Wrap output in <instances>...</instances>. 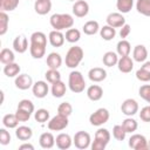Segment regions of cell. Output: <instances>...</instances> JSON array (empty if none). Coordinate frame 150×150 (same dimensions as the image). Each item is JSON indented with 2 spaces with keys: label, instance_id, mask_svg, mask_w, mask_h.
Masks as SVG:
<instances>
[{
  "label": "cell",
  "instance_id": "ffe728a7",
  "mask_svg": "<svg viewBox=\"0 0 150 150\" xmlns=\"http://www.w3.org/2000/svg\"><path fill=\"white\" fill-rule=\"evenodd\" d=\"M46 63H47V67L49 69H59L62 66V57L59 53L52 52L47 55Z\"/></svg>",
  "mask_w": 150,
  "mask_h": 150
},
{
  "label": "cell",
  "instance_id": "8992f818",
  "mask_svg": "<svg viewBox=\"0 0 150 150\" xmlns=\"http://www.w3.org/2000/svg\"><path fill=\"white\" fill-rule=\"evenodd\" d=\"M73 144L80 150L88 149L91 145V137L87 131H77L73 137Z\"/></svg>",
  "mask_w": 150,
  "mask_h": 150
},
{
  "label": "cell",
  "instance_id": "ac0fdd59",
  "mask_svg": "<svg viewBox=\"0 0 150 150\" xmlns=\"http://www.w3.org/2000/svg\"><path fill=\"white\" fill-rule=\"evenodd\" d=\"M132 59L136 62H144L148 59V49L144 45H137L132 49Z\"/></svg>",
  "mask_w": 150,
  "mask_h": 150
},
{
  "label": "cell",
  "instance_id": "b9f144b4",
  "mask_svg": "<svg viewBox=\"0 0 150 150\" xmlns=\"http://www.w3.org/2000/svg\"><path fill=\"white\" fill-rule=\"evenodd\" d=\"M112 137L116 141H124L127 137V131L122 127V124H116L112 128Z\"/></svg>",
  "mask_w": 150,
  "mask_h": 150
},
{
  "label": "cell",
  "instance_id": "2e32d148",
  "mask_svg": "<svg viewBox=\"0 0 150 150\" xmlns=\"http://www.w3.org/2000/svg\"><path fill=\"white\" fill-rule=\"evenodd\" d=\"M55 144L56 146L60 149V150H67L73 144V138L70 137V135L68 134H64V132H61L56 136L55 138Z\"/></svg>",
  "mask_w": 150,
  "mask_h": 150
},
{
  "label": "cell",
  "instance_id": "30bf717a",
  "mask_svg": "<svg viewBox=\"0 0 150 150\" xmlns=\"http://www.w3.org/2000/svg\"><path fill=\"white\" fill-rule=\"evenodd\" d=\"M14 84L20 90H27L32 88L34 83H33V79L28 74H19L14 80Z\"/></svg>",
  "mask_w": 150,
  "mask_h": 150
},
{
  "label": "cell",
  "instance_id": "f5cc1de1",
  "mask_svg": "<svg viewBox=\"0 0 150 150\" xmlns=\"http://www.w3.org/2000/svg\"><path fill=\"white\" fill-rule=\"evenodd\" d=\"M105 146H107L105 143H103V142H101L98 139H95V138H94V141L91 142V145H90V148L93 150H104Z\"/></svg>",
  "mask_w": 150,
  "mask_h": 150
},
{
  "label": "cell",
  "instance_id": "603a6c76",
  "mask_svg": "<svg viewBox=\"0 0 150 150\" xmlns=\"http://www.w3.org/2000/svg\"><path fill=\"white\" fill-rule=\"evenodd\" d=\"M15 136H16L18 139L26 142V141H29L32 138L33 130L27 125H20L15 129Z\"/></svg>",
  "mask_w": 150,
  "mask_h": 150
},
{
  "label": "cell",
  "instance_id": "5bb4252c",
  "mask_svg": "<svg viewBox=\"0 0 150 150\" xmlns=\"http://www.w3.org/2000/svg\"><path fill=\"white\" fill-rule=\"evenodd\" d=\"M117 68L121 73L128 74L134 69V59H131L129 55L128 56H120L118 62H117Z\"/></svg>",
  "mask_w": 150,
  "mask_h": 150
},
{
  "label": "cell",
  "instance_id": "d6a6232c",
  "mask_svg": "<svg viewBox=\"0 0 150 150\" xmlns=\"http://www.w3.org/2000/svg\"><path fill=\"white\" fill-rule=\"evenodd\" d=\"M134 7V0H116V8L120 13L127 14Z\"/></svg>",
  "mask_w": 150,
  "mask_h": 150
},
{
  "label": "cell",
  "instance_id": "3957f363",
  "mask_svg": "<svg viewBox=\"0 0 150 150\" xmlns=\"http://www.w3.org/2000/svg\"><path fill=\"white\" fill-rule=\"evenodd\" d=\"M68 87H69L70 91H73L75 94H80V93L84 91L86 81H84V77L81 71H79V70L70 71L69 76H68Z\"/></svg>",
  "mask_w": 150,
  "mask_h": 150
},
{
  "label": "cell",
  "instance_id": "6f0895ef",
  "mask_svg": "<svg viewBox=\"0 0 150 150\" xmlns=\"http://www.w3.org/2000/svg\"><path fill=\"white\" fill-rule=\"evenodd\" d=\"M69 1H76V0H69Z\"/></svg>",
  "mask_w": 150,
  "mask_h": 150
},
{
  "label": "cell",
  "instance_id": "9f6ffc18",
  "mask_svg": "<svg viewBox=\"0 0 150 150\" xmlns=\"http://www.w3.org/2000/svg\"><path fill=\"white\" fill-rule=\"evenodd\" d=\"M148 144H149V149H150V139L148 141Z\"/></svg>",
  "mask_w": 150,
  "mask_h": 150
},
{
  "label": "cell",
  "instance_id": "ee69618b",
  "mask_svg": "<svg viewBox=\"0 0 150 150\" xmlns=\"http://www.w3.org/2000/svg\"><path fill=\"white\" fill-rule=\"evenodd\" d=\"M71 112H73V105L69 102H62L57 107V114H60V115L69 117L71 115Z\"/></svg>",
  "mask_w": 150,
  "mask_h": 150
},
{
  "label": "cell",
  "instance_id": "cb8c5ba5",
  "mask_svg": "<svg viewBox=\"0 0 150 150\" xmlns=\"http://www.w3.org/2000/svg\"><path fill=\"white\" fill-rule=\"evenodd\" d=\"M66 91H67L66 83H63L61 80L52 84L50 93H52V95H53L54 97H56V98H61V97H63V96H64Z\"/></svg>",
  "mask_w": 150,
  "mask_h": 150
},
{
  "label": "cell",
  "instance_id": "4dcf8cb0",
  "mask_svg": "<svg viewBox=\"0 0 150 150\" xmlns=\"http://www.w3.org/2000/svg\"><path fill=\"white\" fill-rule=\"evenodd\" d=\"M100 36L104 40V41H110L116 36V28L105 25L102 28H100Z\"/></svg>",
  "mask_w": 150,
  "mask_h": 150
},
{
  "label": "cell",
  "instance_id": "8fae6325",
  "mask_svg": "<svg viewBox=\"0 0 150 150\" xmlns=\"http://www.w3.org/2000/svg\"><path fill=\"white\" fill-rule=\"evenodd\" d=\"M105 21H107V25L114 28H121L123 25H125V18L120 12H114V13L108 14Z\"/></svg>",
  "mask_w": 150,
  "mask_h": 150
},
{
  "label": "cell",
  "instance_id": "60d3db41",
  "mask_svg": "<svg viewBox=\"0 0 150 150\" xmlns=\"http://www.w3.org/2000/svg\"><path fill=\"white\" fill-rule=\"evenodd\" d=\"M45 77H46L47 82L53 84V83H55V82L61 80V74H60L59 69H48L45 73Z\"/></svg>",
  "mask_w": 150,
  "mask_h": 150
},
{
  "label": "cell",
  "instance_id": "f35d334b",
  "mask_svg": "<svg viewBox=\"0 0 150 150\" xmlns=\"http://www.w3.org/2000/svg\"><path fill=\"white\" fill-rule=\"evenodd\" d=\"M34 118L36 122L39 123H45V122H48L50 120V114L47 109H38L35 112H34Z\"/></svg>",
  "mask_w": 150,
  "mask_h": 150
},
{
  "label": "cell",
  "instance_id": "e575fe53",
  "mask_svg": "<svg viewBox=\"0 0 150 150\" xmlns=\"http://www.w3.org/2000/svg\"><path fill=\"white\" fill-rule=\"evenodd\" d=\"M136 9L144 16H150V0H137Z\"/></svg>",
  "mask_w": 150,
  "mask_h": 150
},
{
  "label": "cell",
  "instance_id": "7c38bea8",
  "mask_svg": "<svg viewBox=\"0 0 150 150\" xmlns=\"http://www.w3.org/2000/svg\"><path fill=\"white\" fill-rule=\"evenodd\" d=\"M32 91L36 98H43L47 96L49 91V87L46 81H36L32 87Z\"/></svg>",
  "mask_w": 150,
  "mask_h": 150
},
{
  "label": "cell",
  "instance_id": "836d02e7",
  "mask_svg": "<svg viewBox=\"0 0 150 150\" xmlns=\"http://www.w3.org/2000/svg\"><path fill=\"white\" fill-rule=\"evenodd\" d=\"M15 61V55L14 52L9 48H4L0 52V62L4 64H8Z\"/></svg>",
  "mask_w": 150,
  "mask_h": 150
},
{
  "label": "cell",
  "instance_id": "6da1fadb",
  "mask_svg": "<svg viewBox=\"0 0 150 150\" xmlns=\"http://www.w3.org/2000/svg\"><path fill=\"white\" fill-rule=\"evenodd\" d=\"M49 23L55 30L69 29L74 25V18L68 13H55L50 16Z\"/></svg>",
  "mask_w": 150,
  "mask_h": 150
},
{
  "label": "cell",
  "instance_id": "e0dca14e",
  "mask_svg": "<svg viewBox=\"0 0 150 150\" xmlns=\"http://www.w3.org/2000/svg\"><path fill=\"white\" fill-rule=\"evenodd\" d=\"M13 49L19 53V54H23L25 52H27L28 49V40L25 35H18L15 36V39L13 40Z\"/></svg>",
  "mask_w": 150,
  "mask_h": 150
},
{
  "label": "cell",
  "instance_id": "74e56055",
  "mask_svg": "<svg viewBox=\"0 0 150 150\" xmlns=\"http://www.w3.org/2000/svg\"><path fill=\"white\" fill-rule=\"evenodd\" d=\"M94 138L95 139H98V141H101V142H103L105 144H108L110 142L111 135H110V132H109L108 129H105V128H98L97 131L95 132V137Z\"/></svg>",
  "mask_w": 150,
  "mask_h": 150
},
{
  "label": "cell",
  "instance_id": "681fc988",
  "mask_svg": "<svg viewBox=\"0 0 150 150\" xmlns=\"http://www.w3.org/2000/svg\"><path fill=\"white\" fill-rule=\"evenodd\" d=\"M15 115H16V117H18V120H19L20 122H27V121L30 118V115H32V114L28 112V111H26V110H22V109L16 108Z\"/></svg>",
  "mask_w": 150,
  "mask_h": 150
},
{
  "label": "cell",
  "instance_id": "db71d44e",
  "mask_svg": "<svg viewBox=\"0 0 150 150\" xmlns=\"http://www.w3.org/2000/svg\"><path fill=\"white\" fill-rule=\"evenodd\" d=\"M23 149H29V150H34V145L30 143H23L19 146V150H23Z\"/></svg>",
  "mask_w": 150,
  "mask_h": 150
},
{
  "label": "cell",
  "instance_id": "7402d4cb",
  "mask_svg": "<svg viewBox=\"0 0 150 150\" xmlns=\"http://www.w3.org/2000/svg\"><path fill=\"white\" fill-rule=\"evenodd\" d=\"M87 96L90 101H100L103 96V89L98 84H91L87 88Z\"/></svg>",
  "mask_w": 150,
  "mask_h": 150
},
{
  "label": "cell",
  "instance_id": "f907efd6",
  "mask_svg": "<svg viewBox=\"0 0 150 150\" xmlns=\"http://www.w3.org/2000/svg\"><path fill=\"white\" fill-rule=\"evenodd\" d=\"M139 117L143 122H150V105L143 107L139 111Z\"/></svg>",
  "mask_w": 150,
  "mask_h": 150
},
{
  "label": "cell",
  "instance_id": "d6986e66",
  "mask_svg": "<svg viewBox=\"0 0 150 150\" xmlns=\"http://www.w3.org/2000/svg\"><path fill=\"white\" fill-rule=\"evenodd\" d=\"M34 11L39 15H46L52 11V1L50 0H35Z\"/></svg>",
  "mask_w": 150,
  "mask_h": 150
},
{
  "label": "cell",
  "instance_id": "1f68e13d",
  "mask_svg": "<svg viewBox=\"0 0 150 150\" xmlns=\"http://www.w3.org/2000/svg\"><path fill=\"white\" fill-rule=\"evenodd\" d=\"M20 70H21L20 66L18 63H15V62L5 64V67H4V74L7 77H16L20 74Z\"/></svg>",
  "mask_w": 150,
  "mask_h": 150
},
{
  "label": "cell",
  "instance_id": "f546056e",
  "mask_svg": "<svg viewBox=\"0 0 150 150\" xmlns=\"http://www.w3.org/2000/svg\"><path fill=\"white\" fill-rule=\"evenodd\" d=\"M122 127L124 128V130L127 131V134H132L137 130L138 128V123L135 118H132V116H127V118H124L122 121Z\"/></svg>",
  "mask_w": 150,
  "mask_h": 150
},
{
  "label": "cell",
  "instance_id": "8d00e7d4",
  "mask_svg": "<svg viewBox=\"0 0 150 150\" xmlns=\"http://www.w3.org/2000/svg\"><path fill=\"white\" fill-rule=\"evenodd\" d=\"M20 0H0V9L2 12H12L16 9Z\"/></svg>",
  "mask_w": 150,
  "mask_h": 150
},
{
  "label": "cell",
  "instance_id": "c3c4849f",
  "mask_svg": "<svg viewBox=\"0 0 150 150\" xmlns=\"http://www.w3.org/2000/svg\"><path fill=\"white\" fill-rule=\"evenodd\" d=\"M136 79L141 82H149L150 81V73L139 68V69L136 70Z\"/></svg>",
  "mask_w": 150,
  "mask_h": 150
},
{
  "label": "cell",
  "instance_id": "d4e9b609",
  "mask_svg": "<svg viewBox=\"0 0 150 150\" xmlns=\"http://www.w3.org/2000/svg\"><path fill=\"white\" fill-rule=\"evenodd\" d=\"M30 45L34 46H41V47H47V36L42 32H34L30 38H29Z\"/></svg>",
  "mask_w": 150,
  "mask_h": 150
},
{
  "label": "cell",
  "instance_id": "816d5d0a",
  "mask_svg": "<svg viewBox=\"0 0 150 150\" xmlns=\"http://www.w3.org/2000/svg\"><path fill=\"white\" fill-rule=\"evenodd\" d=\"M130 32H131V27H130V25L125 23V25H123V26L121 27V29H120V36H121L122 39H125V38L129 36Z\"/></svg>",
  "mask_w": 150,
  "mask_h": 150
},
{
  "label": "cell",
  "instance_id": "7a4b0ae2",
  "mask_svg": "<svg viewBox=\"0 0 150 150\" xmlns=\"http://www.w3.org/2000/svg\"><path fill=\"white\" fill-rule=\"evenodd\" d=\"M84 57V52L80 46H73L66 53V66L70 69H75Z\"/></svg>",
  "mask_w": 150,
  "mask_h": 150
},
{
  "label": "cell",
  "instance_id": "484cf974",
  "mask_svg": "<svg viewBox=\"0 0 150 150\" xmlns=\"http://www.w3.org/2000/svg\"><path fill=\"white\" fill-rule=\"evenodd\" d=\"M116 53L118 54V56H128L131 53V45L128 40L122 39L121 41L117 42L116 46Z\"/></svg>",
  "mask_w": 150,
  "mask_h": 150
},
{
  "label": "cell",
  "instance_id": "4316f807",
  "mask_svg": "<svg viewBox=\"0 0 150 150\" xmlns=\"http://www.w3.org/2000/svg\"><path fill=\"white\" fill-rule=\"evenodd\" d=\"M19 120L15 114H6L2 117V124L7 129H16L19 125Z\"/></svg>",
  "mask_w": 150,
  "mask_h": 150
},
{
  "label": "cell",
  "instance_id": "bcb514c9",
  "mask_svg": "<svg viewBox=\"0 0 150 150\" xmlns=\"http://www.w3.org/2000/svg\"><path fill=\"white\" fill-rule=\"evenodd\" d=\"M138 95L145 102L150 103V84H143V86H141L139 89H138Z\"/></svg>",
  "mask_w": 150,
  "mask_h": 150
},
{
  "label": "cell",
  "instance_id": "9a60e30c",
  "mask_svg": "<svg viewBox=\"0 0 150 150\" xmlns=\"http://www.w3.org/2000/svg\"><path fill=\"white\" fill-rule=\"evenodd\" d=\"M88 77L91 82H102L107 79V71L105 69L101 68V67H94L91 69H89L88 71Z\"/></svg>",
  "mask_w": 150,
  "mask_h": 150
},
{
  "label": "cell",
  "instance_id": "9c48e42d",
  "mask_svg": "<svg viewBox=\"0 0 150 150\" xmlns=\"http://www.w3.org/2000/svg\"><path fill=\"white\" fill-rule=\"evenodd\" d=\"M73 14L76 18H84L89 13V5L84 0H76L71 7Z\"/></svg>",
  "mask_w": 150,
  "mask_h": 150
},
{
  "label": "cell",
  "instance_id": "d590c367",
  "mask_svg": "<svg viewBox=\"0 0 150 150\" xmlns=\"http://www.w3.org/2000/svg\"><path fill=\"white\" fill-rule=\"evenodd\" d=\"M64 38H66V41H68L69 43H76L81 39V32L76 28H69L66 30Z\"/></svg>",
  "mask_w": 150,
  "mask_h": 150
},
{
  "label": "cell",
  "instance_id": "f1b7e54d",
  "mask_svg": "<svg viewBox=\"0 0 150 150\" xmlns=\"http://www.w3.org/2000/svg\"><path fill=\"white\" fill-rule=\"evenodd\" d=\"M118 59L120 57H118L117 53H115V52H107V53H104V55L102 57V62L107 67H114V66H117Z\"/></svg>",
  "mask_w": 150,
  "mask_h": 150
},
{
  "label": "cell",
  "instance_id": "11a10c76",
  "mask_svg": "<svg viewBox=\"0 0 150 150\" xmlns=\"http://www.w3.org/2000/svg\"><path fill=\"white\" fill-rule=\"evenodd\" d=\"M141 68L144 69V70H146L148 73H150V61H144L143 64L141 66Z\"/></svg>",
  "mask_w": 150,
  "mask_h": 150
},
{
  "label": "cell",
  "instance_id": "5b68a950",
  "mask_svg": "<svg viewBox=\"0 0 150 150\" xmlns=\"http://www.w3.org/2000/svg\"><path fill=\"white\" fill-rule=\"evenodd\" d=\"M69 124V121H68V117L67 116H63V115H55L54 117H52L48 123H47V127L50 131H62L64 130Z\"/></svg>",
  "mask_w": 150,
  "mask_h": 150
},
{
  "label": "cell",
  "instance_id": "ba28073f",
  "mask_svg": "<svg viewBox=\"0 0 150 150\" xmlns=\"http://www.w3.org/2000/svg\"><path fill=\"white\" fill-rule=\"evenodd\" d=\"M121 111L125 116H134L138 112V103L134 98H127L121 104Z\"/></svg>",
  "mask_w": 150,
  "mask_h": 150
},
{
  "label": "cell",
  "instance_id": "277c9868",
  "mask_svg": "<svg viewBox=\"0 0 150 150\" xmlns=\"http://www.w3.org/2000/svg\"><path fill=\"white\" fill-rule=\"evenodd\" d=\"M109 117H110V114H109L108 109L98 108L89 116V122L94 127H102L104 123H107L109 121Z\"/></svg>",
  "mask_w": 150,
  "mask_h": 150
},
{
  "label": "cell",
  "instance_id": "4fadbf2b",
  "mask_svg": "<svg viewBox=\"0 0 150 150\" xmlns=\"http://www.w3.org/2000/svg\"><path fill=\"white\" fill-rule=\"evenodd\" d=\"M64 40H66V38H64V34L62 33V30H55V29H53L49 33V35H48L49 43L53 47H55V48L62 47L63 43H64Z\"/></svg>",
  "mask_w": 150,
  "mask_h": 150
},
{
  "label": "cell",
  "instance_id": "7bdbcfd3",
  "mask_svg": "<svg viewBox=\"0 0 150 150\" xmlns=\"http://www.w3.org/2000/svg\"><path fill=\"white\" fill-rule=\"evenodd\" d=\"M8 23H9V16L6 12H0V35H5L8 30Z\"/></svg>",
  "mask_w": 150,
  "mask_h": 150
},
{
  "label": "cell",
  "instance_id": "7dc6e473",
  "mask_svg": "<svg viewBox=\"0 0 150 150\" xmlns=\"http://www.w3.org/2000/svg\"><path fill=\"white\" fill-rule=\"evenodd\" d=\"M11 142V134L7 131V128H1L0 129V144L1 145H7Z\"/></svg>",
  "mask_w": 150,
  "mask_h": 150
},
{
  "label": "cell",
  "instance_id": "83f0119b",
  "mask_svg": "<svg viewBox=\"0 0 150 150\" xmlns=\"http://www.w3.org/2000/svg\"><path fill=\"white\" fill-rule=\"evenodd\" d=\"M82 30L86 35H95L96 33L100 32V25L95 20H89L83 25Z\"/></svg>",
  "mask_w": 150,
  "mask_h": 150
},
{
  "label": "cell",
  "instance_id": "ab89813d",
  "mask_svg": "<svg viewBox=\"0 0 150 150\" xmlns=\"http://www.w3.org/2000/svg\"><path fill=\"white\" fill-rule=\"evenodd\" d=\"M29 53L30 56L33 59H42L46 54V47H41V46H34V45H29Z\"/></svg>",
  "mask_w": 150,
  "mask_h": 150
},
{
  "label": "cell",
  "instance_id": "f6af8a7d",
  "mask_svg": "<svg viewBox=\"0 0 150 150\" xmlns=\"http://www.w3.org/2000/svg\"><path fill=\"white\" fill-rule=\"evenodd\" d=\"M18 108H19V109H22V110H26V111H28V112H30V114H33L34 110H35L34 103H33L30 100H27V98L21 100V101L18 103Z\"/></svg>",
  "mask_w": 150,
  "mask_h": 150
},
{
  "label": "cell",
  "instance_id": "52a82bcc",
  "mask_svg": "<svg viewBox=\"0 0 150 150\" xmlns=\"http://www.w3.org/2000/svg\"><path fill=\"white\" fill-rule=\"evenodd\" d=\"M128 144L134 150H146V149H149L148 139L141 134H132L129 138Z\"/></svg>",
  "mask_w": 150,
  "mask_h": 150
},
{
  "label": "cell",
  "instance_id": "44dd1931",
  "mask_svg": "<svg viewBox=\"0 0 150 150\" xmlns=\"http://www.w3.org/2000/svg\"><path fill=\"white\" fill-rule=\"evenodd\" d=\"M39 144L42 149H52L55 145V137L52 132H43L39 137Z\"/></svg>",
  "mask_w": 150,
  "mask_h": 150
}]
</instances>
